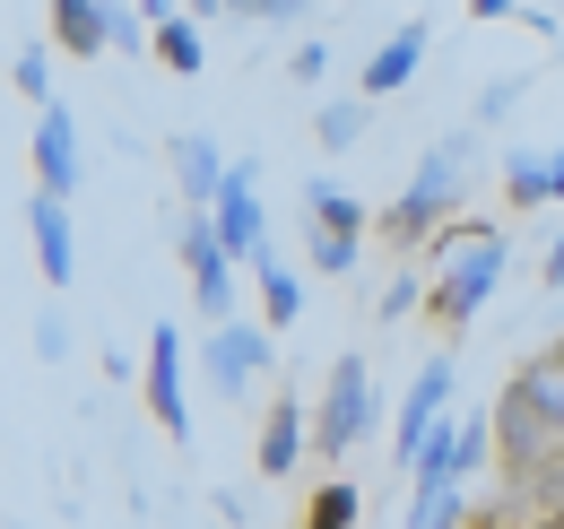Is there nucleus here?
<instances>
[{"label": "nucleus", "instance_id": "8", "mask_svg": "<svg viewBox=\"0 0 564 529\" xmlns=\"http://www.w3.org/2000/svg\"><path fill=\"white\" fill-rule=\"evenodd\" d=\"M564 461V434L530 408V399H495V468H503V486L512 477H539V468H556Z\"/></svg>", "mask_w": 564, "mask_h": 529}, {"label": "nucleus", "instance_id": "32", "mask_svg": "<svg viewBox=\"0 0 564 529\" xmlns=\"http://www.w3.org/2000/svg\"><path fill=\"white\" fill-rule=\"evenodd\" d=\"M140 18H148V26H165V18H183V9H174V0H140Z\"/></svg>", "mask_w": 564, "mask_h": 529}, {"label": "nucleus", "instance_id": "3", "mask_svg": "<svg viewBox=\"0 0 564 529\" xmlns=\"http://www.w3.org/2000/svg\"><path fill=\"white\" fill-rule=\"evenodd\" d=\"M365 235H373V208L339 192L330 174H304V261H313V278H348L365 261Z\"/></svg>", "mask_w": 564, "mask_h": 529}, {"label": "nucleus", "instance_id": "17", "mask_svg": "<svg viewBox=\"0 0 564 529\" xmlns=\"http://www.w3.org/2000/svg\"><path fill=\"white\" fill-rule=\"evenodd\" d=\"M53 53H70V62H105L113 53L105 0H53Z\"/></svg>", "mask_w": 564, "mask_h": 529}, {"label": "nucleus", "instance_id": "14", "mask_svg": "<svg viewBox=\"0 0 564 529\" xmlns=\"http://www.w3.org/2000/svg\"><path fill=\"white\" fill-rule=\"evenodd\" d=\"M226 174H235V156H226L209 131L174 139V199H183V217H209L217 192H226Z\"/></svg>", "mask_w": 564, "mask_h": 529}, {"label": "nucleus", "instance_id": "7", "mask_svg": "<svg viewBox=\"0 0 564 529\" xmlns=\"http://www.w3.org/2000/svg\"><path fill=\"white\" fill-rule=\"evenodd\" d=\"M270 365H279V331H270V322H226V331H209V347H200V382H209L217 399H243Z\"/></svg>", "mask_w": 564, "mask_h": 529}, {"label": "nucleus", "instance_id": "2", "mask_svg": "<svg viewBox=\"0 0 564 529\" xmlns=\"http://www.w3.org/2000/svg\"><path fill=\"white\" fill-rule=\"evenodd\" d=\"M503 261H512V235L503 226H487V217H460L443 244H434V278H425V322L443 338H460L478 313H487L495 278H503Z\"/></svg>", "mask_w": 564, "mask_h": 529}, {"label": "nucleus", "instance_id": "4", "mask_svg": "<svg viewBox=\"0 0 564 529\" xmlns=\"http://www.w3.org/2000/svg\"><path fill=\"white\" fill-rule=\"evenodd\" d=\"M365 434H373V382H365V356H339L313 399V461H348Z\"/></svg>", "mask_w": 564, "mask_h": 529}, {"label": "nucleus", "instance_id": "11", "mask_svg": "<svg viewBox=\"0 0 564 529\" xmlns=\"http://www.w3.org/2000/svg\"><path fill=\"white\" fill-rule=\"evenodd\" d=\"M183 365H192V356H183V331H174V313H165V322L148 331V365H140V391H148V417H156V425H165L174 443L192 434V391H183Z\"/></svg>", "mask_w": 564, "mask_h": 529}, {"label": "nucleus", "instance_id": "30", "mask_svg": "<svg viewBox=\"0 0 564 529\" xmlns=\"http://www.w3.org/2000/svg\"><path fill=\"white\" fill-rule=\"evenodd\" d=\"M304 9H313V0H261V18H270V26H295Z\"/></svg>", "mask_w": 564, "mask_h": 529}, {"label": "nucleus", "instance_id": "29", "mask_svg": "<svg viewBox=\"0 0 564 529\" xmlns=\"http://www.w3.org/2000/svg\"><path fill=\"white\" fill-rule=\"evenodd\" d=\"M539 278H547V295H564V235L547 244V261H539Z\"/></svg>", "mask_w": 564, "mask_h": 529}, {"label": "nucleus", "instance_id": "16", "mask_svg": "<svg viewBox=\"0 0 564 529\" xmlns=\"http://www.w3.org/2000/svg\"><path fill=\"white\" fill-rule=\"evenodd\" d=\"M425 44H434V26H425V18H409V26L391 35V44H373V53H365V69H356V96H365V105H382V96H400V87L417 78Z\"/></svg>", "mask_w": 564, "mask_h": 529}, {"label": "nucleus", "instance_id": "22", "mask_svg": "<svg viewBox=\"0 0 564 529\" xmlns=\"http://www.w3.org/2000/svg\"><path fill=\"white\" fill-rule=\"evenodd\" d=\"M365 131H373V105H365V96H330V105L313 114V139H322L330 156H339V148H356Z\"/></svg>", "mask_w": 564, "mask_h": 529}, {"label": "nucleus", "instance_id": "19", "mask_svg": "<svg viewBox=\"0 0 564 529\" xmlns=\"http://www.w3.org/2000/svg\"><path fill=\"white\" fill-rule=\"evenodd\" d=\"M503 199H512V208H547V199H556L547 148H512V156H503Z\"/></svg>", "mask_w": 564, "mask_h": 529}, {"label": "nucleus", "instance_id": "28", "mask_svg": "<svg viewBox=\"0 0 564 529\" xmlns=\"http://www.w3.org/2000/svg\"><path fill=\"white\" fill-rule=\"evenodd\" d=\"M35 356H70V322L62 313H35Z\"/></svg>", "mask_w": 564, "mask_h": 529}, {"label": "nucleus", "instance_id": "12", "mask_svg": "<svg viewBox=\"0 0 564 529\" xmlns=\"http://www.w3.org/2000/svg\"><path fill=\"white\" fill-rule=\"evenodd\" d=\"M35 174H26V192H44V199H70L78 192V174H87V156H78V122H70V105H44L35 114Z\"/></svg>", "mask_w": 564, "mask_h": 529}, {"label": "nucleus", "instance_id": "25", "mask_svg": "<svg viewBox=\"0 0 564 529\" xmlns=\"http://www.w3.org/2000/svg\"><path fill=\"white\" fill-rule=\"evenodd\" d=\"M373 313H382V322H409V313H425V278H417V269H400V278L373 295Z\"/></svg>", "mask_w": 564, "mask_h": 529}, {"label": "nucleus", "instance_id": "26", "mask_svg": "<svg viewBox=\"0 0 564 529\" xmlns=\"http://www.w3.org/2000/svg\"><path fill=\"white\" fill-rule=\"evenodd\" d=\"M521 96H530V78H521V69H512V78H487V96H478V131H487V122H503Z\"/></svg>", "mask_w": 564, "mask_h": 529}, {"label": "nucleus", "instance_id": "10", "mask_svg": "<svg viewBox=\"0 0 564 529\" xmlns=\"http://www.w3.org/2000/svg\"><path fill=\"white\" fill-rule=\"evenodd\" d=\"M443 408H452V356L417 365V382L400 391V417H391V461H400V468L425 461V443L443 434Z\"/></svg>", "mask_w": 564, "mask_h": 529}, {"label": "nucleus", "instance_id": "20", "mask_svg": "<svg viewBox=\"0 0 564 529\" xmlns=\"http://www.w3.org/2000/svg\"><path fill=\"white\" fill-rule=\"evenodd\" d=\"M148 53L174 69V78H200V69H209V44H200V18H192V9H183V18H165Z\"/></svg>", "mask_w": 564, "mask_h": 529}, {"label": "nucleus", "instance_id": "24", "mask_svg": "<svg viewBox=\"0 0 564 529\" xmlns=\"http://www.w3.org/2000/svg\"><path fill=\"white\" fill-rule=\"evenodd\" d=\"M356 512H365V504H356V486H348V477H322L295 529H356Z\"/></svg>", "mask_w": 564, "mask_h": 529}, {"label": "nucleus", "instance_id": "27", "mask_svg": "<svg viewBox=\"0 0 564 529\" xmlns=\"http://www.w3.org/2000/svg\"><path fill=\"white\" fill-rule=\"evenodd\" d=\"M286 69H295L304 87H322V78H330V44H322V35H304V44L286 53Z\"/></svg>", "mask_w": 564, "mask_h": 529}, {"label": "nucleus", "instance_id": "13", "mask_svg": "<svg viewBox=\"0 0 564 529\" xmlns=\"http://www.w3.org/2000/svg\"><path fill=\"white\" fill-rule=\"evenodd\" d=\"M26 235H35V278H44L53 295H70V278H78V226H70V199L26 192Z\"/></svg>", "mask_w": 564, "mask_h": 529}, {"label": "nucleus", "instance_id": "1", "mask_svg": "<svg viewBox=\"0 0 564 529\" xmlns=\"http://www.w3.org/2000/svg\"><path fill=\"white\" fill-rule=\"evenodd\" d=\"M469 156H478V122L469 131H443L434 148L417 156V174H409V192L391 199L382 217H373V235L391 244V252H434L452 226H460V192H469Z\"/></svg>", "mask_w": 564, "mask_h": 529}, {"label": "nucleus", "instance_id": "9", "mask_svg": "<svg viewBox=\"0 0 564 529\" xmlns=\"http://www.w3.org/2000/svg\"><path fill=\"white\" fill-rule=\"evenodd\" d=\"M174 252L192 269V304L209 313V331H226V322H235V261H226L217 226L209 217H183V226H174Z\"/></svg>", "mask_w": 564, "mask_h": 529}, {"label": "nucleus", "instance_id": "18", "mask_svg": "<svg viewBox=\"0 0 564 529\" xmlns=\"http://www.w3.org/2000/svg\"><path fill=\"white\" fill-rule=\"evenodd\" d=\"M503 391L530 399V408H539V417H547V425L564 434V347H539V356H521V374H512Z\"/></svg>", "mask_w": 564, "mask_h": 529}, {"label": "nucleus", "instance_id": "31", "mask_svg": "<svg viewBox=\"0 0 564 529\" xmlns=\"http://www.w3.org/2000/svg\"><path fill=\"white\" fill-rule=\"evenodd\" d=\"M469 18H521V0H460Z\"/></svg>", "mask_w": 564, "mask_h": 529}, {"label": "nucleus", "instance_id": "21", "mask_svg": "<svg viewBox=\"0 0 564 529\" xmlns=\"http://www.w3.org/2000/svg\"><path fill=\"white\" fill-rule=\"evenodd\" d=\"M252 278H261V322H270V331H295V313H304V278H295L279 252L252 269Z\"/></svg>", "mask_w": 564, "mask_h": 529}, {"label": "nucleus", "instance_id": "5", "mask_svg": "<svg viewBox=\"0 0 564 529\" xmlns=\"http://www.w3.org/2000/svg\"><path fill=\"white\" fill-rule=\"evenodd\" d=\"M487 461H495V417H443V434L425 443V461L409 468V486H417V495H460Z\"/></svg>", "mask_w": 564, "mask_h": 529}, {"label": "nucleus", "instance_id": "6", "mask_svg": "<svg viewBox=\"0 0 564 529\" xmlns=\"http://www.w3.org/2000/svg\"><path fill=\"white\" fill-rule=\"evenodd\" d=\"M209 226H217V244H226L235 269L270 261V208H261V165H252V156H235V174H226V192H217Z\"/></svg>", "mask_w": 564, "mask_h": 529}, {"label": "nucleus", "instance_id": "23", "mask_svg": "<svg viewBox=\"0 0 564 529\" xmlns=\"http://www.w3.org/2000/svg\"><path fill=\"white\" fill-rule=\"evenodd\" d=\"M9 87H18L26 105H53V35H35V44L9 53Z\"/></svg>", "mask_w": 564, "mask_h": 529}, {"label": "nucleus", "instance_id": "15", "mask_svg": "<svg viewBox=\"0 0 564 529\" xmlns=\"http://www.w3.org/2000/svg\"><path fill=\"white\" fill-rule=\"evenodd\" d=\"M304 443H313V417H304V399L279 391L270 408H261V443H252V461H261V477H295L304 468Z\"/></svg>", "mask_w": 564, "mask_h": 529}]
</instances>
